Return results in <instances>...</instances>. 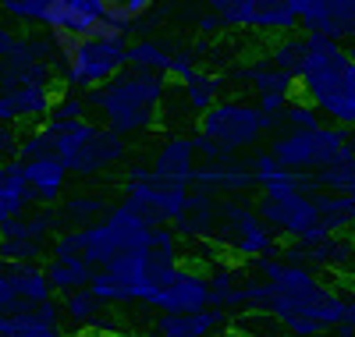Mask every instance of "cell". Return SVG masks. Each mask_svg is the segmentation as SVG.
Listing matches in <instances>:
<instances>
[{
  "label": "cell",
  "mask_w": 355,
  "mask_h": 337,
  "mask_svg": "<svg viewBox=\"0 0 355 337\" xmlns=\"http://www.w3.org/2000/svg\"><path fill=\"white\" fill-rule=\"evenodd\" d=\"M196 71H199V60H196V53H192V50H189V43H185L182 50L174 53V60H171V78H174L178 85H182V82H189Z\"/></svg>",
  "instance_id": "45"
},
{
  "label": "cell",
  "mask_w": 355,
  "mask_h": 337,
  "mask_svg": "<svg viewBox=\"0 0 355 337\" xmlns=\"http://www.w3.org/2000/svg\"><path fill=\"white\" fill-rule=\"evenodd\" d=\"M25 305H28V302H21V298L15 295L11 281L4 277V273H0V316H18Z\"/></svg>",
  "instance_id": "47"
},
{
  "label": "cell",
  "mask_w": 355,
  "mask_h": 337,
  "mask_svg": "<svg viewBox=\"0 0 355 337\" xmlns=\"http://www.w3.org/2000/svg\"><path fill=\"white\" fill-rule=\"evenodd\" d=\"M125 157H128V139H121V135H114L110 128L96 125V132L85 139V146L68 160V171L75 178L89 181V178H100V174L114 171L117 164H125Z\"/></svg>",
  "instance_id": "14"
},
{
  "label": "cell",
  "mask_w": 355,
  "mask_h": 337,
  "mask_svg": "<svg viewBox=\"0 0 355 337\" xmlns=\"http://www.w3.org/2000/svg\"><path fill=\"white\" fill-rule=\"evenodd\" d=\"M227 82H239V85L252 89V100H259V96L295 100V93H299V78L277 71L270 64V57H256V60H245V64H231V78Z\"/></svg>",
  "instance_id": "17"
},
{
  "label": "cell",
  "mask_w": 355,
  "mask_h": 337,
  "mask_svg": "<svg viewBox=\"0 0 355 337\" xmlns=\"http://www.w3.org/2000/svg\"><path fill=\"white\" fill-rule=\"evenodd\" d=\"M352 199H355V192H352Z\"/></svg>",
  "instance_id": "53"
},
{
  "label": "cell",
  "mask_w": 355,
  "mask_h": 337,
  "mask_svg": "<svg viewBox=\"0 0 355 337\" xmlns=\"http://www.w3.org/2000/svg\"><path fill=\"white\" fill-rule=\"evenodd\" d=\"M352 46H355V43H352Z\"/></svg>",
  "instance_id": "54"
},
{
  "label": "cell",
  "mask_w": 355,
  "mask_h": 337,
  "mask_svg": "<svg viewBox=\"0 0 355 337\" xmlns=\"http://www.w3.org/2000/svg\"><path fill=\"white\" fill-rule=\"evenodd\" d=\"M150 309H157L160 316H196L214 309V295H210V277L202 266H182L174 273V281L150 302Z\"/></svg>",
  "instance_id": "11"
},
{
  "label": "cell",
  "mask_w": 355,
  "mask_h": 337,
  "mask_svg": "<svg viewBox=\"0 0 355 337\" xmlns=\"http://www.w3.org/2000/svg\"><path fill=\"white\" fill-rule=\"evenodd\" d=\"M252 33L259 36H295L299 33V4L295 0H256V21Z\"/></svg>",
  "instance_id": "26"
},
{
  "label": "cell",
  "mask_w": 355,
  "mask_h": 337,
  "mask_svg": "<svg viewBox=\"0 0 355 337\" xmlns=\"http://www.w3.org/2000/svg\"><path fill=\"white\" fill-rule=\"evenodd\" d=\"M46 259H50V245H43V241L0 238V266H28V263L46 266Z\"/></svg>",
  "instance_id": "37"
},
{
  "label": "cell",
  "mask_w": 355,
  "mask_h": 337,
  "mask_svg": "<svg viewBox=\"0 0 355 337\" xmlns=\"http://www.w3.org/2000/svg\"><path fill=\"white\" fill-rule=\"evenodd\" d=\"M214 245L242 266H252L256 259H277L284 249L277 234L259 221L252 199H220Z\"/></svg>",
  "instance_id": "3"
},
{
  "label": "cell",
  "mask_w": 355,
  "mask_h": 337,
  "mask_svg": "<svg viewBox=\"0 0 355 337\" xmlns=\"http://www.w3.org/2000/svg\"><path fill=\"white\" fill-rule=\"evenodd\" d=\"M196 33L199 36H206V40H214L217 33H224V25H220V18L206 8V11H199V18H196Z\"/></svg>",
  "instance_id": "49"
},
{
  "label": "cell",
  "mask_w": 355,
  "mask_h": 337,
  "mask_svg": "<svg viewBox=\"0 0 355 337\" xmlns=\"http://www.w3.org/2000/svg\"><path fill=\"white\" fill-rule=\"evenodd\" d=\"M114 206L117 202L107 192H71V196L61 199L57 213H61V221H64V231H85V227L100 224Z\"/></svg>",
  "instance_id": "22"
},
{
  "label": "cell",
  "mask_w": 355,
  "mask_h": 337,
  "mask_svg": "<svg viewBox=\"0 0 355 337\" xmlns=\"http://www.w3.org/2000/svg\"><path fill=\"white\" fill-rule=\"evenodd\" d=\"M57 234H64V221L57 213V206H36L0 227V238H25V241H43V245H50Z\"/></svg>",
  "instance_id": "23"
},
{
  "label": "cell",
  "mask_w": 355,
  "mask_h": 337,
  "mask_svg": "<svg viewBox=\"0 0 355 337\" xmlns=\"http://www.w3.org/2000/svg\"><path fill=\"white\" fill-rule=\"evenodd\" d=\"M210 11L220 18L224 28H231V33H252L256 0H214Z\"/></svg>",
  "instance_id": "39"
},
{
  "label": "cell",
  "mask_w": 355,
  "mask_h": 337,
  "mask_svg": "<svg viewBox=\"0 0 355 337\" xmlns=\"http://www.w3.org/2000/svg\"><path fill=\"white\" fill-rule=\"evenodd\" d=\"M249 273L270 284L263 316H270L284 330V337H323L327 330L341 327L345 291L323 284L316 270L291 266L277 256V259H256Z\"/></svg>",
  "instance_id": "1"
},
{
  "label": "cell",
  "mask_w": 355,
  "mask_h": 337,
  "mask_svg": "<svg viewBox=\"0 0 355 337\" xmlns=\"http://www.w3.org/2000/svg\"><path fill=\"white\" fill-rule=\"evenodd\" d=\"M132 40H82L75 57L68 64H61V85L68 93L89 96L114 82L125 71V53Z\"/></svg>",
  "instance_id": "8"
},
{
  "label": "cell",
  "mask_w": 355,
  "mask_h": 337,
  "mask_svg": "<svg viewBox=\"0 0 355 337\" xmlns=\"http://www.w3.org/2000/svg\"><path fill=\"white\" fill-rule=\"evenodd\" d=\"M217 209H220V199L217 196L192 189L189 192V202L182 209V217L171 224L174 234H178V241H196V245L214 241V234H217Z\"/></svg>",
  "instance_id": "19"
},
{
  "label": "cell",
  "mask_w": 355,
  "mask_h": 337,
  "mask_svg": "<svg viewBox=\"0 0 355 337\" xmlns=\"http://www.w3.org/2000/svg\"><path fill=\"white\" fill-rule=\"evenodd\" d=\"M206 277H210V295H214V309H224L227 313V302L231 295L245 284V266L234 263V259H217L210 270H206Z\"/></svg>",
  "instance_id": "33"
},
{
  "label": "cell",
  "mask_w": 355,
  "mask_h": 337,
  "mask_svg": "<svg viewBox=\"0 0 355 337\" xmlns=\"http://www.w3.org/2000/svg\"><path fill=\"white\" fill-rule=\"evenodd\" d=\"M46 281L53 288V295H75V291H85L89 284H93V266H89L82 256L78 259H46Z\"/></svg>",
  "instance_id": "28"
},
{
  "label": "cell",
  "mask_w": 355,
  "mask_h": 337,
  "mask_svg": "<svg viewBox=\"0 0 355 337\" xmlns=\"http://www.w3.org/2000/svg\"><path fill=\"white\" fill-rule=\"evenodd\" d=\"M0 125H18V114H15L8 93H0Z\"/></svg>",
  "instance_id": "51"
},
{
  "label": "cell",
  "mask_w": 355,
  "mask_h": 337,
  "mask_svg": "<svg viewBox=\"0 0 355 337\" xmlns=\"http://www.w3.org/2000/svg\"><path fill=\"white\" fill-rule=\"evenodd\" d=\"M249 167H252V178H256V189L263 192V189H270L274 181L284 174V167L277 164V157L270 149H256L252 157H249Z\"/></svg>",
  "instance_id": "42"
},
{
  "label": "cell",
  "mask_w": 355,
  "mask_h": 337,
  "mask_svg": "<svg viewBox=\"0 0 355 337\" xmlns=\"http://www.w3.org/2000/svg\"><path fill=\"white\" fill-rule=\"evenodd\" d=\"M259 221L270 227L274 234H284L291 241H302V245H320L323 227H320V209H316V196L306 192H256L252 199Z\"/></svg>",
  "instance_id": "9"
},
{
  "label": "cell",
  "mask_w": 355,
  "mask_h": 337,
  "mask_svg": "<svg viewBox=\"0 0 355 337\" xmlns=\"http://www.w3.org/2000/svg\"><path fill=\"white\" fill-rule=\"evenodd\" d=\"M53 153V135L46 125H36V128H28L21 132V142H18V164H33L40 157H50Z\"/></svg>",
  "instance_id": "40"
},
{
  "label": "cell",
  "mask_w": 355,
  "mask_h": 337,
  "mask_svg": "<svg viewBox=\"0 0 355 337\" xmlns=\"http://www.w3.org/2000/svg\"><path fill=\"white\" fill-rule=\"evenodd\" d=\"M25 185H28V206H61L64 199V185H68V164L61 157H40L33 164H21Z\"/></svg>",
  "instance_id": "18"
},
{
  "label": "cell",
  "mask_w": 355,
  "mask_h": 337,
  "mask_svg": "<svg viewBox=\"0 0 355 337\" xmlns=\"http://www.w3.org/2000/svg\"><path fill=\"white\" fill-rule=\"evenodd\" d=\"M121 192H125V202L157 231V227H171L178 217H182L192 189L171 185V181L157 178L146 160H132L125 167V189Z\"/></svg>",
  "instance_id": "7"
},
{
  "label": "cell",
  "mask_w": 355,
  "mask_h": 337,
  "mask_svg": "<svg viewBox=\"0 0 355 337\" xmlns=\"http://www.w3.org/2000/svg\"><path fill=\"white\" fill-rule=\"evenodd\" d=\"M15 43H18V33H15V25H8V21H0V60H4L11 50H15Z\"/></svg>",
  "instance_id": "50"
},
{
  "label": "cell",
  "mask_w": 355,
  "mask_h": 337,
  "mask_svg": "<svg viewBox=\"0 0 355 337\" xmlns=\"http://www.w3.org/2000/svg\"><path fill=\"white\" fill-rule=\"evenodd\" d=\"M227 323L224 309H206L196 316H160L150 327V337H210Z\"/></svg>",
  "instance_id": "25"
},
{
  "label": "cell",
  "mask_w": 355,
  "mask_h": 337,
  "mask_svg": "<svg viewBox=\"0 0 355 337\" xmlns=\"http://www.w3.org/2000/svg\"><path fill=\"white\" fill-rule=\"evenodd\" d=\"M4 277L11 281L15 295L28 305H40L53 298V288L46 281V270L40 263H28V266H4Z\"/></svg>",
  "instance_id": "32"
},
{
  "label": "cell",
  "mask_w": 355,
  "mask_h": 337,
  "mask_svg": "<svg viewBox=\"0 0 355 337\" xmlns=\"http://www.w3.org/2000/svg\"><path fill=\"white\" fill-rule=\"evenodd\" d=\"M25 206H28V185H25L21 164L11 160L0 167V227L15 217H21V213H28Z\"/></svg>",
  "instance_id": "30"
},
{
  "label": "cell",
  "mask_w": 355,
  "mask_h": 337,
  "mask_svg": "<svg viewBox=\"0 0 355 337\" xmlns=\"http://www.w3.org/2000/svg\"><path fill=\"white\" fill-rule=\"evenodd\" d=\"M78 234H82V259L93 270H107L117 256L146 249L150 238H153V227L121 199L100 224L85 227Z\"/></svg>",
  "instance_id": "6"
},
{
  "label": "cell",
  "mask_w": 355,
  "mask_h": 337,
  "mask_svg": "<svg viewBox=\"0 0 355 337\" xmlns=\"http://www.w3.org/2000/svg\"><path fill=\"white\" fill-rule=\"evenodd\" d=\"M306 53H309V43H306V36H284V40H277L274 46H270V64L277 68V71H284V75H291V78H299L302 75V68H306Z\"/></svg>",
  "instance_id": "35"
},
{
  "label": "cell",
  "mask_w": 355,
  "mask_h": 337,
  "mask_svg": "<svg viewBox=\"0 0 355 337\" xmlns=\"http://www.w3.org/2000/svg\"><path fill=\"white\" fill-rule=\"evenodd\" d=\"M196 135L210 139L224 157H239L245 149H259L266 135H274V125L259 114L256 103L249 100H220L214 110H206L196 125Z\"/></svg>",
  "instance_id": "5"
},
{
  "label": "cell",
  "mask_w": 355,
  "mask_h": 337,
  "mask_svg": "<svg viewBox=\"0 0 355 337\" xmlns=\"http://www.w3.org/2000/svg\"><path fill=\"white\" fill-rule=\"evenodd\" d=\"M103 21V0H43V33H71L89 40Z\"/></svg>",
  "instance_id": "16"
},
{
  "label": "cell",
  "mask_w": 355,
  "mask_h": 337,
  "mask_svg": "<svg viewBox=\"0 0 355 337\" xmlns=\"http://www.w3.org/2000/svg\"><path fill=\"white\" fill-rule=\"evenodd\" d=\"M309 270L355 273V241L341 234V238H323L320 245H309Z\"/></svg>",
  "instance_id": "31"
},
{
  "label": "cell",
  "mask_w": 355,
  "mask_h": 337,
  "mask_svg": "<svg viewBox=\"0 0 355 337\" xmlns=\"http://www.w3.org/2000/svg\"><path fill=\"white\" fill-rule=\"evenodd\" d=\"M334 337H355V288L345 291V316H341V327L334 330Z\"/></svg>",
  "instance_id": "48"
},
{
  "label": "cell",
  "mask_w": 355,
  "mask_h": 337,
  "mask_svg": "<svg viewBox=\"0 0 355 337\" xmlns=\"http://www.w3.org/2000/svg\"><path fill=\"white\" fill-rule=\"evenodd\" d=\"M61 313H64V320L75 327V330H110V320L103 316L107 313V305L93 295V291H75V295H64V302H61Z\"/></svg>",
  "instance_id": "27"
},
{
  "label": "cell",
  "mask_w": 355,
  "mask_h": 337,
  "mask_svg": "<svg viewBox=\"0 0 355 337\" xmlns=\"http://www.w3.org/2000/svg\"><path fill=\"white\" fill-rule=\"evenodd\" d=\"M50 121H89V100L64 89V93H57V103H53Z\"/></svg>",
  "instance_id": "44"
},
{
  "label": "cell",
  "mask_w": 355,
  "mask_h": 337,
  "mask_svg": "<svg viewBox=\"0 0 355 337\" xmlns=\"http://www.w3.org/2000/svg\"><path fill=\"white\" fill-rule=\"evenodd\" d=\"M199 149H196V135H185V132H171L160 139L157 153H153V174L171 181V185H185L192 189L196 181V171H199Z\"/></svg>",
  "instance_id": "15"
},
{
  "label": "cell",
  "mask_w": 355,
  "mask_h": 337,
  "mask_svg": "<svg viewBox=\"0 0 355 337\" xmlns=\"http://www.w3.org/2000/svg\"><path fill=\"white\" fill-rule=\"evenodd\" d=\"M348 53H352V68H348V75H345V82L338 89V96L323 107L320 114L327 117V125H338V128L355 132V46H348Z\"/></svg>",
  "instance_id": "34"
},
{
  "label": "cell",
  "mask_w": 355,
  "mask_h": 337,
  "mask_svg": "<svg viewBox=\"0 0 355 337\" xmlns=\"http://www.w3.org/2000/svg\"><path fill=\"white\" fill-rule=\"evenodd\" d=\"M299 28L331 43H355V0H295Z\"/></svg>",
  "instance_id": "12"
},
{
  "label": "cell",
  "mask_w": 355,
  "mask_h": 337,
  "mask_svg": "<svg viewBox=\"0 0 355 337\" xmlns=\"http://www.w3.org/2000/svg\"><path fill=\"white\" fill-rule=\"evenodd\" d=\"M61 302L25 305L18 316H0V337H64L61 334Z\"/></svg>",
  "instance_id": "20"
},
{
  "label": "cell",
  "mask_w": 355,
  "mask_h": 337,
  "mask_svg": "<svg viewBox=\"0 0 355 337\" xmlns=\"http://www.w3.org/2000/svg\"><path fill=\"white\" fill-rule=\"evenodd\" d=\"M18 142H21V132L15 125H0V167L18 160Z\"/></svg>",
  "instance_id": "46"
},
{
  "label": "cell",
  "mask_w": 355,
  "mask_h": 337,
  "mask_svg": "<svg viewBox=\"0 0 355 337\" xmlns=\"http://www.w3.org/2000/svg\"><path fill=\"white\" fill-rule=\"evenodd\" d=\"M0 11L8 15V25L21 21V25L40 28V21H43V0H0Z\"/></svg>",
  "instance_id": "43"
},
{
  "label": "cell",
  "mask_w": 355,
  "mask_h": 337,
  "mask_svg": "<svg viewBox=\"0 0 355 337\" xmlns=\"http://www.w3.org/2000/svg\"><path fill=\"white\" fill-rule=\"evenodd\" d=\"M320 125H327V121H323V114L313 103H306V100H295L284 110V121H281V128H288V132H313Z\"/></svg>",
  "instance_id": "41"
},
{
  "label": "cell",
  "mask_w": 355,
  "mask_h": 337,
  "mask_svg": "<svg viewBox=\"0 0 355 337\" xmlns=\"http://www.w3.org/2000/svg\"><path fill=\"white\" fill-rule=\"evenodd\" d=\"M0 273H4V266H0Z\"/></svg>",
  "instance_id": "52"
},
{
  "label": "cell",
  "mask_w": 355,
  "mask_h": 337,
  "mask_svg": "<svg viewBox=\"0 0 355 337\" xmlns=\"http://www.w3.org/2000/svg\"><path fill=\"white\" fill-rule=\"evenodd\" d=\"M192 189L210 192V196H217V199H249V192H259V189H256V178H252V167H249V160H242V157L202 160L199 171H196Z\"/></svg>",
  "instance_id": "13"
},
{
  "label": "cell",
  "mask_w": 355,
  "mask_h": 337,
  "mask_svg": "<svg viewBox=\"0 0 355 337\" xmlns=\"http://www.w3.org/2000/svg\"><path fill=\"white\" fill-rule=\"evenodd\" d=\"M171 96V78L153 71H132L125 68L114 82L89 93V110L100 114V125L114 135L132 139L153 132L164 121V103Z\"/></svg>",
  "instance_id": "2"
},
{
  "label": "cell",
  "mask_w": 355,
  "mask_h": 337,
  "mask_svg": "<svg viewBox=\"0 0 355 337\" xmlns=\"http://www.w3.org/2000/svg\"><path fill=\"white\" fill-rule=\"evenodd\" d=\"M352 132L338 128V125H320L313 132H288L281 128L270 139V153L277 157V164L291 174H320L327 171L334 160H341L345 153H352Z\"/></svg>",
  "instance_id": "4"
},
{
  "label": "cell",
  "mask_w": 355,
  "mask_h": 337,
  "mask_svg": "<svg viewBox=\"0 0 355 337\" xmlns=\"http://www.w3.org/2000/svg\"><path fill=\"white\" fill-rule=\"evenodd\" d=\"M227 85H231V82H227V75L199 68V71H196L189 82H182V85H178V93H182V100H185V110H189V114L202 117L206 110H214V107L224 100Z\"/></svg>",
  "instance_id": "24"
},
{
  "label": "cell",
  "mask_w": 355,
  "mask_h": 337,
  "mask_svg": "<svg viewBox=\"0 0 355 337\" xmlns=\"http://www.w3.org/2000/svg\"><path fill=\"white\" fill-rule=\"evenodd\" d=\"M309 53H306V68L299 75V93L306 103H313L316 110H323L334 96L352 68V53L341 43H331L323 36H306Z\"/></svg>",
  "instance_id": "10"
},
{
  "label": "cell",
  "mask_w": 355,
  "mask_h": 337,
  "mask_svg": "<svg viewBox=\"0 0 355 337\" xmlns=\"http://www.w3.org/2000/svg\"><path fill=\"white\" fill-rule=\"evenodd\" d=\"M316 209H320V227L327 238H341L355 227V199L352 196L316 192Z\"/></svg>",
  "instance_id": "29"
},
{
  "label": "cell",
  "mask_w": 355,
  "mask_h": 337,
  "mask_svg": "<svg viewBox=\"0 0 355 337\" xmlns=\"http://www.w3.org/2000/svg\"><path fill=\"white\" fill-rule=\"evenodd\" d=\"M313 185L320 192H338V196H352L355 192V149L345 153L341 160H334L327 171L313 174Z\"/></svg>",
  "instance_id": "36"
},
{
  "label": "cell",
  "mask_w": 355,
  "mask_h": 337,
  "mask_svg": "<svg viewBox=\"0 0 355 337\" xmlns=\"http://www.w3.org/2000/svg\"><path fill=\"white\" fill-rule=\"evenodd\" d=\"M185 43L174 36H153V40H132L125 53V68L132 71H153L171 78V60Z\"/></svg>",
  "instance_id": "21"
},
{
  "label": "cell",
  "mask_w": 355,
  "mask_h": 337,
  "mask_svg": "<svg viewBox=\"0 0 355 337\" xmlns=\"http://www.w3.org/2000/svg\"><path fill=\"white\" fill-rule=\"evenodd\" d=\"M157 4H150V0H103V18L110 21V25H117L121 33L132 40V33H135V25L150 15Z\"/></svg>",
  "instance_id": "38"
}]
</instances>
